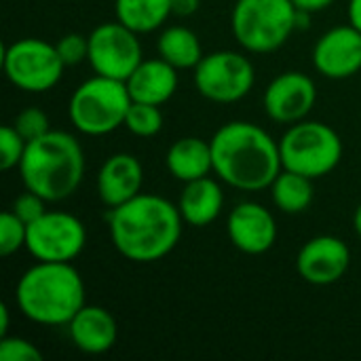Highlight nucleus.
Masks as SVG:
<instances>
[{
  "label": "nucleus",
  "mask_w": 361,
  "mask_h": 361,
  "mask_svg": "<svg viewBox=\"0 0 361 361\" xmlns=\"http://www.w3.org/2000/svg\"><path fill=\"white\" fill-rule=\"evenodd\" d=\"M106 220L114 250L137 264H150L171 254L184 224L178 205L165 197L144 192L108 209Z\"/></svg>",
  "instance_id": "1"
},
{
  "label": "nucleus",
  "mask_w": 361,
  "mask_h": 361,
  "mask_svg": "<svg viewBox=\"0 0 361 361\" xmlns=\"http://www.w3.org/2000/svg\"><path fill=\"white\" fill-rule=\"evenodd\" d=\"M17 309L40 326H68L87 305L85 281L70 262H36L15 290Z\"/></svg>",
  "instance_id": "3"
},
{
  "label": "nucleus",
  "mask_w": 361,
  "mask_h": 361,
  "mask_svg": "<svg viewBox=\"0 0 361 361\" xmlns=\"http://www.w3.org/2000/svg\"><path fill=\"white\" fill-rule=\"evenodd\" d=\"M296 11L292 0H237L231 15L233 34L250 53H273L296 30Z\"/></svg>",
  "instance_id": "6"
},
{
  "label": "nucleus",
  "mask_w": 361,
  "mask_h": 361,
  "mask_svg": "<svg viewBox=\"0 0 361 361\" xmlns=\"http://www.w3.org/2000/svg\"><path fill=\"white\" fill-rule=\"evenodd\" d=\"M315 70L332 80L349 78L361 70V32L357 27L338 25L328 30L313 49Z\"/></svg>",
  "instance_id": "14"
},
{
  "label": "nucleus",
  "mask_w": 361,
  "mask_h": 361,
  "mask_svg": "<svg viewBox=\"0 0 361 361\" xmlns=\"http://www.w3.org/2000/svg\"><path fill=\"white\" fill-rule=\"evenodd\" d=\"M125 82L133 102L163 106L178 89V68L167 63L163 57L142 59Z\"/></svg>",
  "instance_id": "18"
},
{
  "label": "nucleus",
  "mask_w": 361,
  "mask_h": 361,
  "mask_svg": "<svg viewBox=\"0 0 361 361\" xmlns=\"http://www.w3.org/2000/svg\"><path fill=\"white\" fill-rule=\"evenodd\" d=\"M167 169L180 182H192L199 178L209 176L214 171V157H212V142L201 137H180L167 152Z\"/></svg>",
  "instance_id": "20"
},
{
  "label": "nucleus",
  "mask_w": 361,
  "mask_h": 361,
  "mask_svg": "<svg viewBox=\"0 0 361 361\" xmlns=\"http://www.w3.org/2000/svg\"><path fill=\"white\" fill-rule=\"evenodd\" d=\"M201 0H171V11L178 17H188L199 11Z\"/></svg>",
  "instance_id": "31"
},
{
  "label": "nucleus",
  "mask_w": 361,
  "mask_h": 361,
  "mask_svg": "<svg viewBox=\"0 0 361 361\" xmlns=\"http://www.w3.org/2000/svg\"><path fill=\"white\" fill-rule=\"evenodd\" d=\"M25 140L17 133L13 125H4L0 129V167L4 171L19 167L23 152H25Z\"/></svg>",
  "instance_id": "27"
},
{
  "label": "nucleus",
  "mask_w": 361,
  "mask_h": 361,
  "mask_svg": "<svg viewBox=\"0 0 361 361\" xmlns=\"http://www.w3.org/2000/svg\"><path fill=\"white\" fill-rule=\"evenodd\" d=\"M273 203L283 214H302L313 203V180L290 169L281 173L271 184Z\"/></svg>",
  "instance_id": "23"
},
{
  "label": "nucleus",
  "mask_w": 361,
  "mask_h": 361,
  "mask_svg": "<svg viewBox=\"0 0 361 361\" xmlns=\"http://www.w3.org/2000/svg\"><path fill=\"white\" fill-rule=\"evenodd\" d=\"M116 19L137 34L159 30L171 11V0H116Z\"/></svg>",
  "instance_id": "22"
},
{
  "label": "nucleus",
  "mask_w": 361,
  "mask_h": 361,
  "mask_svg": "<svg viewBox=\"0 0 361 361\" xmlns=\"http://www.w3.org/2000/svg\"><path fill=\"white\" fill-rule=\"evenodd\" d=\"M353 226H355V233L361 237V205L355 209V216H353Z\"/></svg>",
  "instance_id": "35"
},
{
  "label": "nucleus",
  "mask_w": 361,
  "mask_h": 361,
  "mask_svg": "<svg viewBox=\"0 0 361 361\" xmlns=\"http://www.w3.org/2000/svg\"><path fill=\"white\" fill-rule=\"evenodd\" d=\"M349 23L361 32V0H349Z\"/></svg>",
  "instance_id": "33"
},
{
  "label": "nucleus",
  "mask_w": 361,
  "mask_h": 361,
  "mask_svg": "<svg viewBox=\"0 0 361 361\" xmlns=\"http://www.w3.org/2000/svg\"><path fill=\"white\" fill-rule=\"evenodd\" d=\"M19 173L25 190H32L49 203L63 201L76 192L85 176V152L80 142L51 129L42 137L25 144Z\"/></svg>",
  "instance_id": "4"
},
{
  "label": "nucleus",
  "mask_w": 361,
  "mask_h": 361,
  "mask_svg": "<svg viewBox=\"0 0 361 361\" xmlns=\"http://www.w3.org/2000/svg\"><path fill=\"white\" fill-rule=\"evenodd\" d=\"M2 68L6 78L17 89L27 93H44L59 82L66 63L55 44L42 38H21L4 47Z\"/></svg>",
  "instance_id": "8"
},
{
  "label": "nucleus",
  "mask_w": 361,
  "mask_h": 361,
  "mask_svg": "<svg viewBox=\"0 0 361 361\" xmlns=\"http://www.w3.org/2000/svg\"><path fill=\"white\" fill-rule=\"evenodd\" d=\"M27 239V224L17 218L13 212H4L0 216V254L6 258L21 247H25Z\"/></svg>",
  "instance_id": "25"
},
{
  "label": "nucleus",
  "mask_w": 361,
  "mask_h": 361,
  "mask_svg": "<svg viewBox=\"0 0 361 361\" xmlns=\"http://www.w3.org/2000/svg\"><path fill=\"white\" fill-rule=\"evenodd\" d=\"M87 243L85 224L66 212H47L27 224L25 250L38 262H72Z\"/></svg>",
  "instance_id": "11"
},
{
  "label": "nucleus",
  "mask_w": 361,
  "mask_h": 361,
  "mask_svg": "<svg viewBox=\"0 0 361 361\" xmlns=\"http://www.w3.org/2000/svg\"><path fill=\"white\" fill-rule=\"evenodd\" d=\"M74 347L89 355L108 353L118 338V326L112 313L97 305H85L68 324Z\"/></svg>",
  "instance_id": "17"
},
{
  "label": "nucleus",
  "mask_w": 361,
  "mask_h": 361,
  "mask_svg": "<svg viewBox=\"0 0 361 361\" xmlns=\"http://www.w3.org/2000/svg\"><path fill=\"white\" fill-rule=\"evenodd\" d=\"M209 142L214 171L222 182L237 190L258 192L271 188L283 169L279 142L254 123H226Z\"/></svg>",
  "instance_id": "2"
},
{
  "label": "nucleus",
  "mask_w": 361,
  "mask_h": 361,
  "mask_svg": "<svg viewBox=\"0 0 361 361\" xmlns=\"http://www.w3.org/2000/svg\"><path fill=\"white\" fill-rule=\"evenodd\" d=\"M159 57H163L167 63H171L178 70L197 68V63L203 59V49L199 36L182 25L167 27L157 42Z\"/></svg>",
  "instance_id": "21"
},
{
  "label": "nucleus",
  "mask_w": 361,
  "mask_h": 361,
  "mask_svg": "<svg viewBox=\"0 0 361 361\" xmlns=\"http://www.w3.org/2000/svg\"><path fill=\"white\" fill-rule=\"evenodd\" d=\"M131 102L133 99L125 80L95 74L74 89L68 104V114L80 133L97 137L125 125Z\"/></svg>",
  "instance_id": "5"
},
{
  "label": "nucleus",
  "mask_w": 361,
  "mask_h": 361,
  "mask_svg": "<svg viewBox=\"0 0 361 361\" xmlns=\"http://www.w3.org/2000/svg\"><path fill=\"white\" fill-rule=\"evenodd\" d=\"M47 203H49V201L42 199L40 195H36V192H32V190H25L23 195H19V197L15 199L11 212H13L17 218H21L25 224H32V222H36L40 216L47 214V207H44Z\"/></svg>",
  "instance_id": "30"
},
{
  "label": "nucleus",
  "mask_w": 361,
  "mask_h": 361,
  "mask_svg": "<svg viewBox=\"0 0 361 361\" xmlns=\"http://www.w3.org/2000/svg\"><path fill=\"white\" fill-rule=\"evenodd\" d=\"M0 361H42V353L34 343H30L25 338L2 336Z\"/></svg>",
  "instance_id": "28"
},
{
  "label": "nucleus",
  "mask_w": 361,
  "mask_h": 361,
  "mask_svg": "<svg viewBox=\"0 0 361 361\" xmlns=\"http://www.w3.org/2000/svg\"><path fill=\"white\" fill-rule=\"evenodd\" d=\"M93 72L99 76L127 80L142 63V44L137 32L121 21H106L89 34V57Z\"/></svg>",
  "instance_id": "10"
},
{
  "label": "nucleus",
  "mask_w": 361,
  "mask_h": 361,
  "mask_svg": "<svg viewBox=\"0 0 361 361\" xmlns=\"http://www.w3.org/2000/svg\"><path fill=\"white\" fill-rule=\"evenodd\" d=\"M222 205H224L222 188L209 176L186 182L182 195H180V201H178L184 222L195 228H203V226L212 224L220 216Z\"/></svg>",
  "instance_id": "19"
},
{
  "label": "nucleus",
  "mask_w": 361,
  "mask_h": 361,
  "mask_svg": "<svg viewBox=\"0 0 361 361\" xmlns=\"http://www.w3.org/2000/svg\"><path fill=\"white\" fill-rule=\"evenodd\" d=\"M6 332H8V307L2 305L0 307V338L6 336Z\"/></svg>",
  "instance_id": "34"
},
{
  "label": "nucleus",
  "mask_w": 361,
  "mask_h": 361,
  "mask_svg": "<svg viewBox=\"0 0 361 361\" xmlns=\"http://www.w3.org/2000/svg\"><path fill=\"white\" fill-rule=\"evenodd\" d=\"M144 182L142 163L127 152H118L106 159L97 173V195L102 203L112 209L140 195Z\"/></svg>",
  "instance_id": "16"
},
{
  "label": "nucleus",
  "mask_w": 361,
  "mask_h": 361,
  "mask_svg": "<svg viewBox=\"0 0 361 361\" xmlns=\"http://www.w3.org/2000/svg\"><path fill=\"white\" fill-rule=\"evenodd\" d=\"M55 47L66 66H76L89 57V36H82L76 32L61 36Z\"/></svg>",
  "instance_id": "29"
},
{
  "label": "nucleus",
  "mask_w": 361,
  "mask_h": 361,
  "mask_svg": "<svg viewBox=\"0 0 361 361\" xmlns=\"http://www.w3.org/2000/svg\"><path fill=\"white\" fill-rule=\"evenodd\" d=\"M349 264V245L332 235L313 237L300 247L296 256V271L311 286H332L341 281Z\"/></svg>",
  "instance_id": "13"
},
{
  "label": "nucleus",
  "mask_w": 361,
  "mask_h": 361,
  "mask_svg": "<svg viewBox=\"0 0 361 361\" xmlns=\"http://www.w3.org/2000/svg\"><path fill=\"white\" fill-rule=\"evenodd\" d=\"M317 102L315 82L302 72H283L271 80L262 95V106L269 118L283 125L305 121Z\"/></svg>",
  "instance_id": "12"
},
{
  "label": "nucleus",
  "mask_w": 361,
  "mask_h": 361,
  "mask_svg": "<svg viewBox=\"0 0 361 361\" xmlns=\"http://www.w3.org/2000/svg\"><path fill=\"white\" fill-rule=\"evenodd\" d=\"M226 233L231 243L250 256L267 254L277 239V224L273 214L254 201H245L233 207L226 220Z\"/></svg>",
  "instance_id": "15"
},
{
  "label": "nucleus",
  "mask_w": 361,
  "mask_h": 361,
  "mask_svg": "<svg viewBox=\"0 0 361 361\" xmlns=\"http://www.w3.org/2000/svg\"><path fill=\"white\" fill-rule=\"evenodd\" d=\"M125 127L137 137H152L163 129V114L154 104L131 102L125 116Z\"/></svg>",
  "instance_id": "24"
},
{
  "label": "nucleus",
  "mask_w": 361,
  "mask_h": 361,
  "mask_svg": "<svg viewBox=\"0 0 361 361\" xmlns=\"http://www.w3.org/2000/svg\"><path fill=\"white\" fill-rule=\"evenodd\" d=\"M13 127L17 129V133L25 140V142H32L36 137H42L44 133L51 131L49 127V116L44 114V110L36 108V106H30L25 110H21L13 123Z\"/></svg>",
  "instance_id": "26"
},
{
  "label": "nucleus",
  "mask_w": 361,
  "mask_h": 361,
  "mask_svg": "<svg viewBox=\"0 0 361 361\" xmlns=\"http://www.w3.org/2000/svg\"><path fill=\"white\" fill-rule=\"evenodd\" d=\"M256 82L254 63L237 51H216L203 55L195 68L197 91L216 104L243 99Z\"/></svg>",
  "instance_id": "9"
},
{
  "label": "nucleus",
  "mask_w": 361,
  "mask_h": 361,
  "mask_svg": "<svg viewBox=\"0 0 361 361\" xmlns=\"http://www.w3.org/2000/svg\"><path fill=\"white\" fill-rule=\"evenodd\" d=\"M296 4V8L300 11H307V13H317V11H324L328 8L334 0H292Z\"/></svg>",
  "instance_id": "32"
},
{
  "label": "nucleus",
  "mask_w": 361,
  "mask_h": 361,
  "mask_svg": "<svg viewBox=\"0 0 361 361\" xmlns=\"http://www.w3.org/2000/svg\"><path fill=\"white\" fill-rule=\"evenodd\" d=\"M283 169L311 180L332 173L343 159L341 135L326 123L298 121L279 140Z\"/></svg>",
  "instance_id": "7"
}]
</instances>
